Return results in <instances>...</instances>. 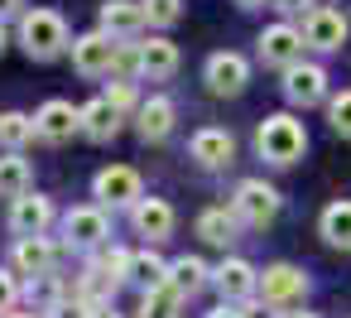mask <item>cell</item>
Returning a JSON list of instances; mask_svg holds the SVG:
<instances>
[{"mask_svg": "<svg viewBox=\"0 0 351 318\" xmlns=\"http://www.w3.org/2000/svg\"><path fill=\"white\" fill-rule=\"evenodd\" d=\"M63 236L73 246H101L106 241V212L101 207H73L63 217Z\"/></svg>", "mask_w": 351, "mask_h": 318, "instance_id": "obj_13", "label": "cell"}, {"mask_svg": "<svg viewBox=\"0 0 351 318\" xmlns=\"http://www.w3.org/2000/svg\"><path fill=\"white\" fill-rule=\"evenodd\" d=\"M20 44H25V54L29 58H58L63 49H68V25H63V15L58 10H25L20 15Z\"/></svg>", "mask_w": 351, "mask_h": 318, "instance_id": "obj_1", "label": "cell"}, {"mask_svg": "<svg viewBox=\"0 0 351 318\" xmlns=\"http://www.w3.org/2000/svg\"><path fill=\"white\" fill-rule=\"evenodd\" d=\"M10 15H25V0H0V20H10Z\"/></svg>", "mask_w": 351, "mask_h": 318, "instance_id": "obj_34", "label": "cell"}, {"mask_svg": "<svg viewBox=\"0 0 351 318\" xmlns=\"http://www.w3.org/2000/svg\"><path fill=\"white\" fill-rule=\"evenodd\" d=\"M207 284V265L197 260V255H178L173 265H169V289L173 294H197Z\"/></svg>", "mask_w": 351, "mask_h": 318, "instance_id": "obj_24", "label": "cell"}, {"mask_svg": "<svg viewBox=\"0 0 351 318\" xmlns=\"http://www.w3.org/2000/svg\"><path fill=\"white\" fill-rule=\"evenodd\" d=\"M149 15H145V5H135V0H106L101 5V30L116 39V34H135L140 25H145Z\"/></svg>", "mask_w": 351, "mask_h": 318, "instance_id": "obj_18", "label": "cell"}, {"mask_svg": "<svg viewBox=\"0 0 351 318\" xmlns=\"http://www.w3.org/2000/svg\"><path fill=\"white\" fill-rule=\"evenodd\" d=\"M10 318H34V313H10Z\"/></svg>", "mask_w": 351, "mask_h": 318, "instance_id": "obj_42", "label": "cell"}, {"mask_svg": "<svg viewBox=\"0 0 351 318\" xmlns=\"http://www.w3.org/2000/svg\"><path fill=\"white\" fill-rule=\"evenodd\" d=\"M193 159L207 164V169H221V164L236 159V140L226 130H197L193 135Z\"/></svg>", "mask_w": 351, "mask_h": 318, "instance_id": "obj_16", "label": "cell"}, {"mask_svg": "<svg viewBox=\"0 0 351 318\" xmlns=\"http://www.w3.org/2000/svg\"><path fill=\"white\" fill-rule=\"evenodd\" d=\"M53 318H92V304H82V299H63V304H53Z\"/></svg>", "mask_w": 351, "mask_h": 318, "instance_id": "obj_32", "label": "cell"}, {"mask_svg": "<svg viewBox=\"0 0 351 318\" xmlns=\"http://www.w3.org/2000/svg\"><path fill=\"white\" fill-rule=\"evenodd\" d=\"M34 135H39V130H34V116H25V111H0V145H5V150H25Z\"/></svg>", "mask_w": 351, "mask_h": 318, "instance_id": "obj_25", "label": "cell"}, {"mask_svg": "<svg viewBox=\"0 0 351 318\" xmlns=\"http://www.w3.org/2000/svg\"><path fill=\"white\" fill-rule=\"evenodd\" d=\"M15 270L20 275H49L53 270V241L49 236H20L15 241Z\"/></svg>", "mask_w": 351, "mask_h": 318, "instance_id": "obj_15", "label": "cell"}, {"mask_svg": "<svg viewBox=\"0 0 351 318\" xmlns=\"http://www.w3.org/2000/svg\"><path fill=\"white\" fill-rule=\"evenodd\" d=\"M236 212H226V207H207L202 217H197V236L202 241H212V246H231L236 241Z\"/></svg>", "mask_w": 351, "mask_h": 318, "instance_id": "obj_23", "label": "cell"}, {"mask_svg": "<svg viewBox=\"0 0 351 318\" xmlns=\"http://www.w3.org/2000/svg\"><path fill=\"white\" fill-rule=\"evenodd\" d=\"M15 304H20V280H15V270H0V318H10Z\"/></svg>", "mask_w": 351, "mask_h": 318, "instance_id": "obj_31", "label": "cell"}, {"mask_svg": "<svg viewBox=\"0 0 351 318\" xmlns=\"http://www.w3.org/2000/svg\"><path fill=\"white\" fill-rule=\"evenodd\" d=\"M236 313H241V318H269V313H265L260 304H245V308H236Z\"/></svg>", "mask_w": 351, "mask_h": 318, "instance_id": "obj_35", "label": "cell"}, {"mask_svg": "<svg viewBox=\"0 0 351 318\" xmlns=\"http://www.w3.org/2000/svg\"><path fill=\"white\" fill-rule=\"evenodd\" d=\"M5 44H10V34H5V20H0V54H5Z\"/></svg>", "mask_w": 351, "mask_h": 318, "instance_id": "obj_39", "label": "cell"}, {"mask_svg": "<svg viewBox=\"0 0 351 318\" xmlns=\"http://www.w3.org/2000/svg\"><path fill=\"white\" fill-rule=\"evenodd\" d=\"M145 15L149 25H173L183 15V0H145Z\"/></svg>", "mask_w": 351, "mask_h": 318, "instance_id": "obj_29", "label": "cell"}, {"mask_svg": "<svg viewBox=\"0 0 351 318\" xmlns=\"http://www.w3.org/2000/svg\"><path fill=\"white\" fill-rule=\"evenodd\" d=\"M255 150H260L269 164H293V159L308 150V130H303L293 116H265V126L255 130Z\"/></svg>", "mask_w": 351, "mask_h": 318, "instance_id": "obj_2", "label": "cell"}, {"mask_svg": "<svg viewBox=\"0 0 351 318\" xmlns=\"http://www.w3.org/2000/svg\"><path fill=\"white\" fill-rule=\"evenodd\" d=\"M322 92H327V73H322L317 63H293V68H289L284 97H289L293 106H313V102H322Z\"/></svg>", "mask_w": 351, "mask_h": 318, "instance_id": "obj_11", "label": "cell"}, {"mask_svg": "<svg viewBox=\"0 0 351 318\" xmlns=\"http://www.w3.org/2000/svg\"><path fill=\"white\" fill-rule=\"evenodd\" d=\"M260 58L274 63V68L303 63V30H293V25H269V30L260 34Z\"/></svg>", "mask_w": 351, "mask_h": 318, "instance_id": "obj_6", "label": "cell"}, {"mask_svg": "<svg viewBox=\"0 0 351 318\" xmlns=\"http://www.w3.org/2000/svg\"><path fill=\"white\" fill-rule=\"evenodd\" d=\"M130 280H135L145 294H149V289H164V284H169V265H164L159 255H149V251H145V255H130Z\"/></svg>", "mask_w": 351, "mask_h": 318, "instance_id": "obj_26", "label": "cell"}, {"mask_svg": "<svg viewBox=\"0 0 351 318\" xmlns=\"http://www.w3.org/2000/svg\"><path fill=\"white\" fill-rule=\"evenodd\" d=\"M212 284L221 289V299H245L255 284H260V275L250 270V260H241V255H231V260H221L217 270H212Z\"/></svg>", "mask_w": 351, "mask_h": 318, "instance_id": "obj_14", "label": "cell"}, {"mask_svg": "<svg viewBox=\"0 0 351 318\" xmlns=\"http://www.w3.org/2000/svg\"><path fill=\"white\" fill-rule=\"evenodd\" d=\"M178 299H183V294H173L169 284H164V289H149V294L140 299V318H173Z\"/></svg>", "mask_w": 351, "mask_h": 318, "instance_id": "obj_28", "label": "cell"}, {"mask_svg": "<svg viewBox=\"0 0 351 318\" xmlns=\"http://www.w3.org/2000/svg\"><path fill=\"white\" fill-rule=\"evenodd\" d=\"M279 318H317V313H303V308H298V313H279Z\"/></svg>", "mask_w": 351, "mask_h": 318, "instance_id": "obj_40", "label": "cell"}, {"mask_svg": "<svg viewBox=\"0 0 351 318\" xmlns=\"http://www.w3.org/2000/svg\"><path fill=\"white\" fill-rule=\"evenodd\" d=\"M29 183H34V169H29V159L20 155V150H5L0 155V198H20V193H29Z\"/></svg>", "mask_w": 351, "mask_h": 318, "instance_id": "obj_17", "label": "cell"}, {"mask_svg": "<svg viewBox=\"0 0 351 318\" xmlns=\"http://www.w3.org/2000/svg\"><path fill=\"white\" fill-rule=\"evenodd\" d=\"M173 68H178V49H173L169 39L140 44V73H145V78H173Z\"/></svg>", "mask_w": 351, "mask_h": 318, "instance_id": "obj_21", "label": "cell"}, {"mask_svg": "<svg viewBox=\"0 0 351 318\" xmlns=\"http://www.w3.org/2000/svg\"><path fill=\"white\" fill-rule=\"evenodd\" d=\"M327 116H332V130L351 140V92H341V97H332V106H327Z\"/></svg>", "mask_w": 351, "mask_h": 318, "instance_id": "obj_30", "label": "cell"}, {"mask_svg": "<svg viewBox=\"0 0 351 318\" xmlns=\"http://www.w3.org/2000/svg\"><path fill=\"white\" fill-rule=\"evenodd\" d=\"M245 82H250V63L241 54H212L207 58V87L217 97H236Z\"/></svg>", "mask_w": 351, "mask_h": 318, "instance_id": "obj_9", "label": "cell"}, {"mask_svg": "<svg viewBox=\"0 0 351 318\" xmlns=\"http://www.w3.org/2000/svg\"><path fill=\"white\" fill-rule=\"evenodd\" d=\"M135 227H140L145 236H169V231H173V207H169L164 198H140V203H135Z\"/></svg>", "mask_w": 351, "mask_h": 318, "instance_id": "obj_22", "label": "cell"}, {"mask_svg": "<svg viewBox=\"0 0 351 318\" xmlns=\"http://www.w3.org/2000/svg\"><path fill=\"white\" fill-rule=\"evenodd\" d=\"M241 5H265V0H241Z\"/></svg>", "mask_w": 351, "mask_h": 318, "instance_id": "obj_41", "label": "cell"}, {"mask_svg": "<svg viewBox=\"0 0 351 318\" xmlns=\"http://www.w3.org/2000/svg\"><path fill=\"white\" fill-rule=\"evenodd\" d=\"M279 10H303V5H313V0H274Z\"/></svg>", "mask_w": 351, "mask_h": 318, "instance_id": "obj_37", "label": "cell"}, {"mask_svg": "<svg viewBox=\"0 0 351 318\" xmlns=\"http://www.w3.org/2000/svg\"><path fill=\"white\" fill-rule=\"evenodd\" d=\"M92 318H121V313H116L111 304H92Z\"/></svg>", "mask_w": 351, "mask_h": 318, "instance_id": "obj_36", "label": "cell"}, {"mask_svg": "<svg viewBox=\"0 0 351 318\" xmlns=\"http://www.w3.org/2000/svg\"><path fill=\"white\" fill-rule=\"evenodd\" d=\"M207 318H241V313H236V308H226V304H221V308H212V313H207Z\"/></svg>", "mask_w": 351, "mask_h": 318, "instance_id": "obj_38", "label": "cell"}, {"mask_svg": "<svg viewBox=\"0 0 351 318\" xmlns=\"http://www.w3.org/2000/svg\"><path fill=\"white\" fill-rule=\"evenodd\" d=\"M106 102H111L116 111H125V106H135V87H130V82H116V87L106 92Z\"/></svg>", "mask_w": 351, "mask_h": 318, "instance_id": "obj_33", "label": "cell"}, {"mask_svg": "<svg viewBox=\"0 0 351 318\" xmlns=\"http://www.w3.org/2000/svg\"><path fill=\"white\" fill-rule=\"evenodd\" d=\"M116 130H121V111H116L106 97H97V102L82 106V135H92V140H111Z\"/></svg>", "mask_w": 351, "mask_h": 318, "instance_id": "obj_19", "label": "cell"}, {"mask_svg": "<svg viewBox=\"0 0 351 318\" xmlns=\"http://www.w3.org/2000/svg\"><path fill=\"white\" fill-rule=\"evenodd\" d=\"M231 212H236L245 227H269V222L279 217V193H274L269 183H260V179H245V183L236 188V198H231Z\"/></svg>", "mask_w": 351, "mask_h": 318, "instance_id": "obj_3", "label": "cell"}, {"mask_svg": "<svg viewBox=\"0 0 351 318\" xmlns=\"http://www.w3.org/2000/svg\"><path fill=\"white\" fill-rule=\"evenodd\" d=\"M116 58H121V44H116L106 30L73 39V68H77L82 78H101V73H111V68H116Z\"/></svg>", "mask_w": 351, "mask_h": 318, "instance_id": "obj_4", "label": "cell"}, {"mask_svg": "<svg viewBox=\"0 0 351 318\" xmlns=\"http://www.w3.org/2000/svg\"><path fill=\"white\" fill-rule=\"evenodd\" d=\"M308 289V275L298 270V265H265V275H260V294H265V304H289V299H298Z\"/></svg>", "mask_w": 351, "mask_h": 318, "instance_id": "obj_10", "label": "cell"}, {"mask_svg": "<svg viewBox=\"0 0 351 318\" xmlns=\"http://www.w3.org/2000/svg\"><path fill=\"white\" fill-rule=\"evenodd\" d=\"M322 236L341 251H351V203H332L322 212Z\"/></svg>", "mask_w": 351, "mask_h": 318, "instance_id": "obj_27", "label": "cell"}, {"mask_svg": "<svg viewBox=\"0 0 351 318\" xmlns=\"http://www.w3.org/2000/svg\"><path fill=\"white\" fill-rule=\"evenodd\" d=\"M173 102L169 97H149L145 106H140V140H164L169 130H173Z\"/></svg>", "mask_w": 351, "mask_h": 318, "instance_id": "obj_20", "label": "cell"}, {"mask_svg": "<svg viewBox=\"0 0 351 318\" xmlns=\"http://www.w3.org/2000/svg\"><path fill=\"white\" fill-rule=\"evenodd\" d=\"M92 193L101 198V207H125V203H140V174L116 164V169H101Z\"/></svg>", "mask_w": 351, "mask_h": 318, "instance_id": "obj_8", "label": "cell"}, {"mask_svg": "<svg viewBox=\"0 0 351 318\" xmlns=\"http://www.w3.org/2000/svg\"><path fill=\"white\" fill-rule=\"evenodd\" d=\"M49 222H53V203L44 193H20L10 203V231L15 236H44Z\"/></svg>", "mask_w": 351, "mask_h": 318, "instance_id": "obj_7", "label": "cell"}, {"mask_svg": "<svg viewBox=\"0 0 351 318\" xmlns=\"http://www.w3.org/2000/svg\"><path fill=\"white\" fill-rule=\"evenodd\" d=\"M341 39H346V20L337 15V10H308V20H303V44L308 49H341Z\"/></svg>", "mask_w": 351, "mask_h": 318, "instance_id": "obj_12", "label": "cell"}, {"mask_svg": "<svg viewBox=\"0 0 351 318\" xmlns=\"http://www.w3.org/2000/svg\"><path fill=\"white\" fill-rule=\"evenodd\" d=\"M34 130H39V140H49V145H63V140H73L77 130H82V106H73V102H44L39 111H34Z\"/></svg>", "mask_w": 351, "mask_h": 318, "instance_id": "obj_5", "label": "cell"}]
</instances>
